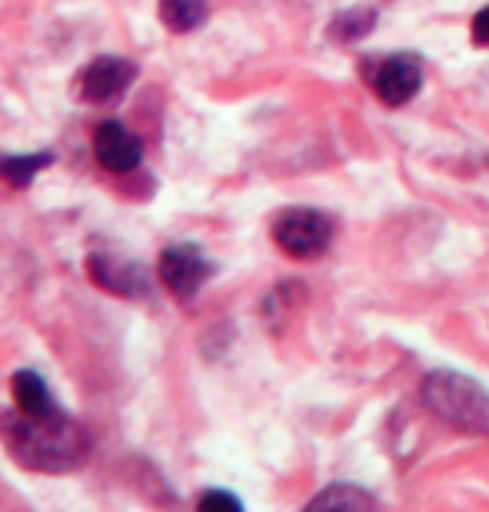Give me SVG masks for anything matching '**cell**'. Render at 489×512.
Listing matches in <instances>:
<instances>
[{
    "label": "cell",
    "mask_w": 489,
    "mask_h": 512,
    "mask_svg": "<svg viewBox=\"0 0 489 512\" xmlns=\"http://www.w3.org/2000/svg\"><path fill=\"white\" fill-rule=\"evenodd\" d=\"M0 439L14 463L34 473H70L90 456L87 429L67 413L30 416L24 409H10L0 416Z\"/></svg>",
    "instance_id": "1"
},
{
    "label": "cell",
    "mask_w": 489,
    "mask_h": 512,
    "mask_svg": "<svg viewBox=\"0 0 489 512\" xmlns=\"http://www.w3.org/2000/svg\"><path fill=\"white\" fill-rule=\"evenodd\" d=\"M423 399L446 423L466 429V433L489 436V393L460 373H430L423 383Z\"/></svg>",
    "instance_id": "2"
},
{
    "label": "cell",
    "mask_w": 489,
    "mask_h": 512,
    "mask_svg": "<svg viewBox=\"0 0 489 512\" xmlns=\"http://www.w3.org/2000/svg\"><path fill=\"white\" fill-rule=\"evenodd\" d=\"M273 240L293 260H317L333 240V220L323 210L290 207L273 220Z\"/></svg>",
    "instance_id": "3"
},
{
    "label": "cell",
    "mask_w": 489,
    "mask_h": 512,
    "mask_svg": "<svg viewBox=\"0 0 489 512\" xmlns=\"http://www.w3.org/2000/svg\"><path fill=\"white\" fill-rule=\"evenodd\" d=\"M134 80H137L134 60H127V57H97V60H90V64L84 67L77 87H80V97H84L87 104L107 107V104H117V100L130 90Z\"/></svg>",
    "instance_id": "4"
},
{
    "label": "cell",
    "mask_w": 489,
    "mask_h": 512,
    "mask_svg": "<svg viewBox=\"0 0 489 512\" xmlns=\"http://www.w3.org/2000/svg\"><path fill=\"white\" fill-rule=\"evenodd\" d=\"M157 273H160L163 286L170 290V296H177L180 303H187L200 293V286L207 283L210 263L203 260V253L193 247V243H177V247H167L160 253Z\"/></svg>",
    "instance_id": "5"
},
{
    "label": "cell",
    "mask_w": 489,
    "mask_h": 512,
    "mask_svg": "<svg viewBox=\"0 0 489 512\" xmlns=\"http://www.w3.org/2000/svg\"><path fill=\"white\" fill-rule=\"evenodd\" d=\"M420 87H423V67L413 54L386 57L380 64V70H376V77H373L376 97H380L386 107L410 104V100L420 94Z\"/></svg>",
    "instance_id": "6"
},
{
    "label": "cell",
    "mask_w": 489,
    "mask_h": 512,
    "mask_svg": "<svg viewBox=\"0 0 489 512\" xmlns=\"http://www.w3.org/2000/svg\"><path fill=\"white\" fill-rule=\"evenodd\" d=\"M94 153H97L100 167H107L110 173H130L144 160V143H140L134 130L107 120V124H100L94 133Z\"/></svg>",
    "instance_id": "7"
},
{
    "label": "cell",
    "mask_w": 489,
    "mask_h": 512,
    "mask_svg": "<svg viewBox=\"0 0 489 512\" xmlns=\"http://www.w3.org/2000/svg\"><path fill=\"white\" fill-rule=\"evenodd\" d=\"M87 273H90V280L107 293H117V296L144 293V273H140L137 266H127V263L114 260V256L94 253L87 260Z\"/></svg>",
    "instance_id": "8"
},
{
    "label": "cell",
    "mask_w": 489,
    "mask_h": 512,
    "mask_svg": "<svg viewBox=\"0 0 489 512\" xmlns=\"http://www.w3.org/2000/svg\"><path fill=\"white\" fill-rule=\"evenodd\" d=\"M10 393H14L17 409H24V413H30V416H57L60 413L57 399L50 396L47 383L30 370L14 373V380H10Z\"/></svg>",
    "instance_id": "9"
},
{
    "label": "cell",
    "mask_w": 489,
    "mask_h": 512,
    "mask_svg": "<svg viewBox=\"0 0 489 512\" xmlns=\"http://www.w3.org/2000/svg\"><path fill=\"white\" fill-rule=\"evenodd\" d=\"M163 27L173 34H190L207 20V0H160L157 4Z\"/></svg>",
    "instance_id": "10"
},
{
    "label": "cell",
    "mask_w": 489,
    "mask_h": 512,
    "mask_svg": "<svg viewBox=\"0 0 489 512\" xmlns=\"http://www.w3.org/2000/svg\"><path fill=\"white\" fill-rule=\"evenodd\" d=\"M54 163V153H24V157H0V180L14 190L30 187L40 170Z\"/></svg>",
    "instance_id": "11"
},
{
    "label": "cell",
    "mask_w": 489,
    "mask_h": 512,
    "mask_svg": "<svg viewBox=\"0 0 489 512\" xmlns=\"http://www.w3.org/2000/svg\"><path fill=\"white\" fill-rule=\"evenodd\" d=\"M376 499L370 493L356 486H330L326 493H320L317 499L310 503V509H343V512H353V509H373Z\"/></svg>",
    "instance_id": "12"
},
{
    "label": "cell",
    "mask_w": 489,
    "mask_h": 512,
    "mask_svg": "<svg viewBox=\"0 0 489 512\" xmlns=\"http://www.w3.org/2000/svg\"><path fill=\"white\" fill-rule=\"evenodd\" d=\"M200 509L203 512H207V509H230V512H237L240 499H233L230 493H207V496H200Z\"/></svg>",
    "instance_id": "13"
},
{
    "label": "cell",
    "mask_w": 489,
    "mask_h": 512,
    "mask_svg": "<svg viewBox=\"0 0 489 512\" xmlns=\"http://www.w3.org/2000/svg\"><path fill=\"white\" fill-rule=\"evenodd\" d=\"M473 40H476V44L489 47V7L473 17Z\"/></svg>",
    "instance_id": "14"
}]
</instances>
